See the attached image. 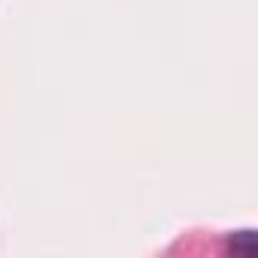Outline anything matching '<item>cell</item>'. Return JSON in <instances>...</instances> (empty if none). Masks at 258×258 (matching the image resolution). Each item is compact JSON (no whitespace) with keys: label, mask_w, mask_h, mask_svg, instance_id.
I'll list each match as a JSON object with an SVG mask.
<instances>
[{"label":"cell","mask_w":258,"mask_h":258,"mask_svg":"<svg viewBox=\"0 0 258 258\" xmlns=\"http://www.w3.org/2000/svg\"><path fill=\"white\" fill-rule=\"evenodd\" d=\"M231 249L234 252H243V255H252L255 252V234L252 231H237L231 237Z\"/></svg>","instance_id":"obj_1"}]
</instances>
